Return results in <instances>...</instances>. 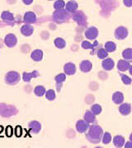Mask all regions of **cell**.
<instances>
[{
	"mask_svg": "<svg viewBox=\"0 0 132 148\" xmlns=\"http://www.w3.org/2000/svg\"><path fill=\"white\" fill-rule=\"evenodd\" d=\"M39 72L38 71H33L32 73H22V80L25 82H30L32 78H36L39 77Z\"/></svg>",
	"mask_w": 132,
	"mask_h": 148,
	"instance_id": "obj_14",
	"label": "cell"
},
{
	"mask_svg": "<svg viewBox=\"0 0 132 148\" xmlns=\"http://www.w3.org/2000/svg\"><path fill=\"white\" fill-rule=\"evenodd\" d=\"M74 19L80 26H85L87 24V19L83 12H74Z\"/></svg>",
	"mask_w": 132,
	"mask_h": 148,
	"instance_id": "obj_6",
	"label": "cell"
},
{
	"mask_svg": "<svg viewBox=\"0 0 132 148\" xmlns=\"http://www.w3.org/2000/svg\"><path fill=\"white\" fill-rule=\"evenodd\" d=\"M121 77H122V82L124 83L125 85H131V78L129 77L128 76L125 75V74L121 73Z\"/></svg>",
	"mask_w": 132,
	"mask_h": 148,
	"instance_id": "obj_35",
	"label": "cell"
},
{
	"mask_svg": "<svg viewBox=\"0 0 132 148\" xmlns=\"http://www.w3.org/2000/svg\"><path fill=\"white\" fill-rule=\"evenodd\" d=\"M112 101L116 105H121L122 102L124 101V95L122 94L121 91H116L112 95Z\"/></svg>",
	"mask_w": 132,
	"mask_h": 148,
	"instance_id": "obj_22",
	"label": "cell"
},
{
	"mask_svg": "<svg viewBox=\"0 0 132 148\" xmlns=\"http://www.w3.org/2000/svg\"><path fill=\"white\" fill-rule=\"evenodd\" d=\"M124 2V4L128 7V8H131L132 5V0H123Z\"/></svg>",
	"mask_w": 132,
	"mask_h": 148,
	"instance_id": "obj_36",
	"label": "cell"
},
{
	"mask_svg": "<svg viewBox=\"0 0 132 148\" xmlns=\"http://www.w3.org/2000/svg\"><path fill=\"white\" fill-rule=\"evenodd\" d=\"M64 6H65V3L64 0H57L54 4V8L55 10H61L64 8Z\"/></svg>",
	"mask_w": 132,
	"mask_h": 148,
	"instance_id": "obj_34",
	"label": "cell"
},
{
	"mask_svg": "<svg viewBox=\"0 0 132 148\" xmlns=\"http://www.w3.org/2000/svg\"><path fill=\"white\" fill-rule=\"evenodd\" d=\"M84 121H86L88 123H93L96 121V115L94 114H93L90 110H86L84 114Z\"/></svg>",
	"mask_w": 132,
	"mask_h": 148,
	"instance_id": "obj_25",
	"label": "cell"
},
{
	"mask_svg": "<svg viewBox=\"0 0 132 148\" xmlns=\"http://www.w3.org/2000/svg\"><path fill=\"white\" fill-rule=\"evenodd\" d=\"M28 127H29V129H30L31 132L35 133V134H37V133H39L40 131H41V124L38 121H32L29 123Z\"/></svg>",
	"mask_w": 132,
	"mask_h": 148,
	"instance_id": "obj_15",
	"label": "cell"
},
{
	"mask_svg": "<svg viewBox=\"0 0 132 148\" xmlns=\"http://www.w3.org/2000/svg\"><path fill=\"white\" fill-rule=\"evenodd\" d=\"M131 68V64L129 61L127 60H124V59H121L118 61L117 64V69L121 72H126L129 69Z\"/></svg>",
	"mask_w": 132,
	"mask_h": 148,
	"instance_id": "obj_11",
	"label": "cell"
},
{
	"mask_svg": "<svg viewBox=\"0 0 132 148\" xmlns=\"http://www.w3.org/2000/svg\"><path fill=\"white\" fill-rule=\"evenodd\" d=\"M1 18L4 21H7V22H12L14 21V16L13 14L8 12V11H4L2 12L1 14Z\"/></svg>",
	"mask_w": 132,
	"mask_h": 148,
	"instance_id": "obj_24",
	"label": "cell"
},
{
	"mask_svg": "<svg viewBox=\"0 0 132 148\" xmlns=\"http://www.w3.org/2000/svg\"><path fill=\"white\" fill-rule=\"evenodd\" d=\"M85 37L88 40H95L96 38L98 36V30L95 27H88L84 32Z\"/></svg>",
	"mask_w": 132,
	"mask_h": 148,
	"instance_id": "obj_4",
	"label": "cell"
},
{
	"mask_svg": "<svg viewBox=\"0 0 132 148\" xmlns=\"http://www.w3.org/2000/svg\"><path fill=\"white\" fill-rule=\"evenodd\" d=\"M122 57L126 60H131L132 59V49H126L122 52Z\"/></svg>",
	"mask_w": 132,
	"mask_h": 148,
	"instance_id": "obj_32",
	"label": "cell"
},
{
	"mask_svg": "<svg viewBox=\"0 0 132 148\" xmlns=\"http://www.w3.org/2000/svg\"><path fill=\"white\" fill-rule=\"evenodd\" d=\"M79 68H80V70L83 73H89L90 71L92 70V69H93V64L88 60H84V61L81 62Z\"/></svg>",
	"mask_w": 132,
	"mask_h": 148,
	"instance_id": "obj_17",
	"label": "cell"
},
{
	"mask_svg": "<svg viewBox=\"0 0 132 148\" xmlns=\"http://www.w3.org/2000/svg\"><path fill=\"white\" fill-rule=\"evenodd\" d=\"M111 140H112V138H111V133L107 132H103V135H102V141L103 144L107 145V144L111 143Z\"/></svg>",
	"mask_w": 132,
	"mask_h": 148,
	"instance_id": "obj_29",
	"label": "cell"
},
{
	"mask_svg": "<svg viewBox=\"0 0 132 148\" xmlns=\"http://www.w3.org/2000/svg\"><path fill=\"white\" fill-rule=\"evenodd\" d=\"M33 32H34V27H32V25H30V24H26V25H23L21 27V34L23 36H32Z\"/></svg>",
	"mask_w": 132,
	"mask_h": 148,
	"instance_id": "obj_19",
	"label": "cell"
},
{
	"mask_svg": "<svg viewBox=\"0 0 132 148\" xmlns=\"http://www.w3.org/2000/svg\"><path fill=\"white\" fill-rule=\"evenodd\" d=\"M21 79V76L16 71H10L5 75V82L8 85L14 86L17 84Z\"/></svg>",
	"mask_w": 132,
	"mask_h": 148,
	"instance_id": "obj_3",
	"label": "cell"
},
{
	"mask_svg": "<svg viewBox=\"0 0 132 148\" xmlns=\"http://www.w3.org/2000/svg\"><path fill=\"white\" fill-rule=\"evenodd\" d=\"M114 66H115V62L111 58H106V59H104L102 63V67L106 71H111L114 69Z\"/></svg>",
	"mask_w": 132,
	"mask_h": 148,
	"instance_id": "obj_10",
	"label": "cell"
},
{
	"mask_svg": "<svg viewBox=\"0 0 132 148\" xmlns=\"http://www.w3.org/2000/svg\"><path fill=\"white\" fill-rule=\"evenodd\" d=\"M64 71L66 75L72 76L76 73V66L73 63H67L64 66Z\"/></svg>",
	"mask_w": 132,
	"mask_h": 148,
	"instance_id": "obj_12",
	"label": "cell"
},
{
	"mask_svg": "<svg viewBox=\"0 0 132 148\" xmlns=\"http://www.w3.org/2000/svg\"><path fill=\"white\" fill-rule=\"evenodd\" d=\"M46 90L43 86H37L34 89V93L38 97H42L43 95L46 94Z\"/></svg>",
	"mask_w": 132,
	"mask_h": 148,
	"instance_id": "obj_26",
	"label": "cell"
},
{
	"mask_svg": "<svg viewBox=\"0 0 132 148\" xmlns=\"http://www.w3.org/2000/svg\"><path fill=\"white\" fill-rule=\"evenodd\" d=\"M31 58L35 62H40L43 58V52L41 49H35L31 53Z\"/></svg>",
	"mask_w": 132,
	"mask_h": 148,
	"instance_id": "obj_20",
	"label": "cell"
},
{
	"mask_svg": "<svg viewBox=\"0 0 132 148\" xmlns=\"http://www.w3.org/2000/svg\"><path fill=\"white\" fill-rule=\"evenodd\" d=\"M46 98L47 99L48 101H55V92L53 90H48L46 91Z\"/></svg>",
	"mask_w": 132,
	"mask_h": 148,
	"instance_id": "obj_33",
	"label": "cell"
},
{
	"mask_svg": "<svg viewBox=\"0 0 132 148\" xmlns=\"http://www.w3.org/2000/svg\"><path fill=\"white\" fill-rule=\"evenodd\" d=\"M89 123L84 120H79L76 123V130L79 133H84L89 127Z\"/></svg>",
	"mask_w": 132,
	"mask_h": 148,
	"instance_id": "obj_8",
	"label": "cell"
},
{
	"mask_svg": "<svg viewBox=\"0 0 132 148\" xmlns=\"http://www.w3.org/2000/svg\"><path fill=\"white\" fill-rule=\"evenodd\" d=\"M4 43L5 45L9 48H12L16 46L17 43V39L15 35L13 34H8L4 38Z\"/></svg>",
	"mask_w": 132,
	"mask_h": 148,
	"instance_id": "obj_7",
	"label": "cell"
},
{
	"mask_svg": "<svg viewBox=\"0 0 132 148\" xmlns=\"http://www.w3.org/2000/svg\"><path fill=\"white\" fill-rule=\"evenodd\" d=\"M55 47L58 48V49H64V48L66 46V42L65 40H64L63 38H60V37H57L55 40Z\"/></svg>",
	"mask_w": 132,
	"mask_h": 148,
	"instance_id": "obj_27",
	"label": "cell"
},
{
	"mask_svg": "<svg viewBox=\"0 0 132 148\" xmlns=\"http://www.w3.org/2000/svg\"><path fill=\"white\" fill-rule=\"evenodd\" d=\"M24 21L28 23V24H32L35 23L37 21V16L33 12H26L24 15Z\"/></svg>",
	"mask_w": 132,
	"mask_h": 148,
	"instance_id": "obj_18",
	"label": "cell"
},
{
	"mask_svg": "<svg viewBox=\"0 0 132 148\" xmlns=\"http://www.w3.org/2000/svg\"><path fill=\"white\" fill-rule=\"evenodd\" d=\"M104 49L106 50V52L111 53V52H114L116 49V45L112 41H108L105 44Z\"/></svg>",
	"mask_w": 132,
	"mask_h": 148,
	"instance_id": "obj_28",
	"label": "cell"
},
{
	"mask_svg": "<svg viewBox=\"0 0 132 148\" xmlns=\"http://www.w3.org/2000/svg\"><path fill=\"white\" fill-rule=\"evenodd\" d=\"M22 2H23V3L26 4V5H30V4H32V3L33 0H22Z\"/></svg>",
	"mask_w": 132,
	"mask_h": 148,
	"instance_id": "obj_37",
	"label": "cell"
},
{
	"mask_svg": "<svg viewBox=\"0 0 132 148\" xmlns=\"http://www.w3.org/2000/svg\"><path fill=\"white\" fill-rule=\"evenodd\" d=\"M88 132L86 133V138L88 141L93 144H98L102 141V138L103 135V130L101 126L96 124L89 126Z\"/></svg>",
	"mask_w": 132,
	"mask_h": 148,
	"instance_id": "obj_1",
	"label": "cell"
},
{
	"mask_svg": "<svg viewBox=\"0 0 132 148\" xmlns=\"http://www.w3.org/2000/svg\"><path fill=\"white\" fill-rule=\"evenodd\" d=\"M64 8H65V10L67 11L68 12H74L77 11L78 8H79V5L75 1H69L65 4Z\"/></svg>",
	"mask_w": 132,
	"mask_h": 148,
	"instance_id": "obj_21",
	"label": "cell"
},
{
	"mask_svg": "<svg viewBox=\"0 0 132 148\" xmlns=\"http://www.w3.org/2000/svg\"><path fill=\"white\" fill-rule=\"evenodd\" d=\"M97 45H98V41L96 40L93 44H91V43H90L89 41H88V40H84V41H83L82 44H81V46H82L83 49H93V52L91 53L92 55L95 53L94 49H95Z\"/></svg>",
	"mask_w": 132,
	"mask_h": 148,
	"instance_id": "obj_16",
	"label": "cell"
},
{
	"mask_svg": "<svg viewBox=\"0 0 132 148\" xmlns=\"http://www.w3.org/2000/svg\"><path fill=\"white\" fill-rule=\"evenodd\" d=\"M55 82H56V89H57V91L59 92L60 90H61L62 86H63V83L65 82V80H66V74H58L57 76H55Z\"/></svg>",
	"mask_w": 132,
	"mask_h": 148,
	"instance_id": "obj_9",
	"label": "cell"
},
{
	"mask_svg": "<svg viewBox=\"0 0 132 148\" xmlns=\"http://www.w3.org/2000/svg\"><path fill=\"white\" fill-rule=\"evenodd\" d=\"M102 106L100 105H98V104H95V105H93V106H91V110L90 111L93 114H94L95 115H98V114H100L101 113H102Z\"/></svg>",
	"mask_w": 132,
	"mask_h": 148,
	"instance_id": "obj_30",
	"label": "cell"
},
{
	"mask_svg": "<svg viewBox=\"0 0 132 148\" xmlns=\"http://www.w3.org/2000/svg\"><path fill=\"white\" fill-rule=\"evenodd\" d=\"M48 1H53V0H48Z\"/></svg>",
	"mask_w": 132,
	"mask_h": 148,
	"instance_id": "obj_38",
	"label": "cell"
},
{
	"mask_svg": "<svg viewBox=\"0 0 132 148\" xmlns=\"http://www.w3.org/2000/svg\"><path fill=\"white\" fill-rule=\"evenodd\" d=\"M97 57L100 58V59H104V58H107L108 52H106V50L104 48H101V49H99L97 50Z\"/></svg>",
	"mask_w": 132,
	"mask_h": 148,
	"instance_id": "obj_31",
	"label": "cell"
},
{
	"mask_svg": "<svg viewBox=\"0 0 132 148\" xmlns=\"http://www.w3.org/2000/svg\"><path fill=\"white\" fill-rule=\"evenodd\" d=\"M113 143H114V146L116 147H122L125 145V138L123 136H121V135H117L113 138Z\"/></svg>",
	"mask_w": 132,
	"mask_h": 148,
	"instance_id": "obj_23",
	"label": "cell"
},
{
	"mask_svg": "<svg viewBox=\"0 0 132 148\" xmlns=\"http://www.w3.org/2000/svg\"><path fill=\"white\" fill-rule=\"evenodd\" d=\"M53 21L58 24L63 23L67 21L69 19V12L64 9L61 10H55L52 14Z\"/></svg>",
	"mask_w": 132,
	"mask_h": 148,
	"instance_id": "obj_2",
	"label": "cell"
},
{
	"mask_svg": "<svg viewBox=\"0 0 132 148\" xmlns=\"http://www.w3.org/2000/svg\"><path fill=\"white\" fill-rule=\"evenodd\" d=\"M128 30L125 27H117L115 31V37L117 40H124L128 36Z\"/></svg>",
	"mask_w": 132,
	"mask_h": 148,
	"instance_id": "obj_5",
	"label": "cell"
},
{
	"mask_svg": "<svg viewBox=\"0 0 132 148\" xmlns=\"http://www.w3.org/2000/svg\"><path fill=\"white\" fill-rule=\"evenodd\" d=\"M119 112L124 116L129 115L131 112V105L130 103L121 104V106H119Z\"/></svg>",
	"mask_w": 132,
	"mask_h": 148,
	"instance_id": "obj_13",
	"label": "cell"
}]
</instances>
